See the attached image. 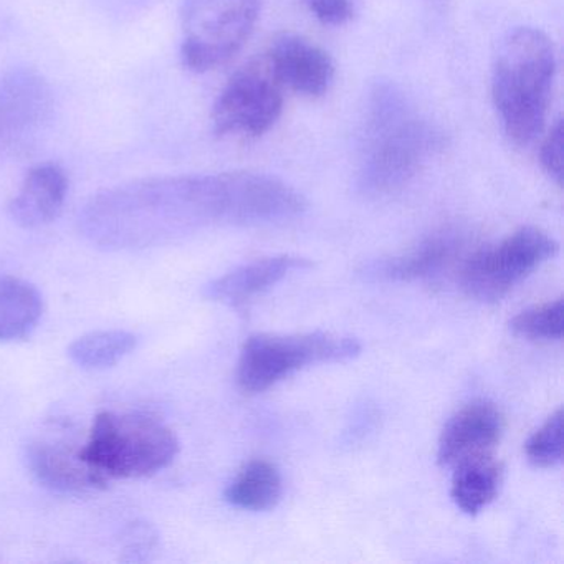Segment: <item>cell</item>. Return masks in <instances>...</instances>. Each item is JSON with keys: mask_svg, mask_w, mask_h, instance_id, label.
<instances>
[{"mask_svg": "<svg viewBox=\"0 0 564 564\" xmlns=\"http://www.w3.org/2000/svg\"><path fill=\"white\" fill-rule=\"evenodd\" d=\"M503 467L494 455H478L455 465L452 477L451 497L464 513H480L497 498L500 490Z\"/></svg>", "mask_w": 564, "mask_h": 564, "instance_id": "cell-16", "label": "cell"}, {"mask_svg": "<svg viewBox=\"0 0 564 564\" xmlns=\"http://www.w3.org/2000/svg\"><path fill=\"white\" fill-rule=\"evenodd\" d=\"M137 348V336L121 329L95 332L72 343L68 355L85 369H105L120 362Z\"/></svg>", "mask_w": 564, "mask_h": 564, "instance_id": "cell-19", "label": "cell"}, {"mask_svg": "<svg viewBox=\"0 0 564 564\" xmlns=\"http://www.w3.org/2000/svg\"><path fill=\"white\" fill-rule=\"evenodd\" d=\"M308 259L296 256L263 257L214 280L204 289L206 299L242 308L293 272L312 269Z\"/></svg>", "mask_w": 564, "mask_h": 564, "instance_id": "cell-12", "label": "cell"}, {"mask_svg": "<svg viewBox=\"0 0 564 564\" xmlns=\"http://www.w3.org/2000/svg\"><path fill=\"white\" fill-rule=\"evenodd\" d=\"M564 412L557 409L524 444L530 464L534 467L551 468L563 462Z\"/></svg>", "mask_w": 564, "mask_h": 564, "instance_id": "cell-21", "label": "cell"}, {"mask_svg": "<svg viewBox=\"0 0 564 564\" xmlns=\"http://www.w3.org/2000/svg\"><path fill=\"white\" fill-rule=\"evenodd\" d=\"M464 236L457 230H441L417 247L369 267L368 275L386 282H414L432 279L452 265L464 250Z\"/></svg>", "mask_w": 564, "mask_h": 564, "instance_id": "cell-13", "label": "cell"}, {"mask_svg": "<svg viewBox=\"0 0 564 564\" xmlns=\"http://www.w3.org/2000/svg\"><path fill=\"white\" fill-rule=\"evenodd\" d=\"M437 144L431 124L391 85H379L369 101L362 134L361 187L369 194L401 189Z\"/></svg>", "mask_w": 564, "mask_h": 564, "instance_id": "cell-3", "label": "cell"}, {"mask_svg": "<svg viewBox=\"0 0 564 564\" xmlns=\"http://www.w3.org/2000/svg\"><path fill=\"white\" fill-rule=\"evenodd\" d=\"M28 462L41 484L61 494H90L108 484L84 460L82 445L75 444L67 429H52L34 438L28 447Z\"/></svg>", "mask_w": 564, "mask_h": 564, "instance_id": "cell-9", "label": "cell"}, {"mask_svg": "<svg viewBox=\"0 0 564 564\" xmlns=\"http://www.w3.org/2000/svg\"><path fill=\"white\" fill-rule=\"evenodd\" d=\"M283 110V87L267 57L250 62L232 75L213 110L220 137H262Z\"/></svg>", "mask_w": 564, "mask_h": 564, "instance_id": "cell-8", "label": "cell"}, {"mask_svg": "<svg viewBox=\"0 0 564 564\" xmlns=\"http://www.w3.org/2000/svg\"><path fill=\"white\" fill-rule=\"evenodd\" d=\"M68 193V177L57 164L29 171L21 189L9 203V216L18 226L39 229L57 219Z\"/></svg>", "mask_w": 564, "mask_h": 564, "instance_id": "cell-14", "label": "cell"}, {"mask_svg": "<svg viewBox=\"0 0 564 564\" xmlns=\"http://www.w3.org/2000/svg\"><path fill=\"white\" fill-rule=\"evenodd\" d=\"M359 352L358 339L332 333L250 336L240 352L237 382L242 391L259 394L308 366L349 361Z\"/></svg>", "mask_w": 564, "mask_h": 564, "instance_id": "cell-5", "label": "cell"}, {"mask_svg": "<svg viewBox=\"0 0 564 564\" xmlns=\"http://www.w3.org/2000/svg\"><path fill=\"white\" fill-rule=\"evenodd\" d=\"M267 61L282 87L305 97H322L335 78V65L329 55L299 35L275 39Z\"/></svg>", "mask_w": 564, "mask_h": 564, "instance_id": "cell-11", "label": "cell"}, {"mask_svg": "<svg viewBox=\"0 0 564 564\" xmlns=\"http://www.w3.org/2000/svg\"><path fill=\"white\" fill-rule=\"evenodd\" d=\"M260 0H186L181 12V61L204 74L230 61L246 44L259 19Z\"/></svg>", "mask_w": 564, "mask_h": 564, "instance_id": "cell-6", "label": "cell"}, {"mask_svg": "<svg viewBox=\"0 0 564 564\" xmlns=\"http://www.w3.org/2000/svg\"><path fill=\"white\" fill-rule=\"evenodd\" d=\"M42 310V296L34 285L0 275V341H15L31 335Z\"/></svg>", "mask_w": 564, "mask_h": 564, "instance_id": "cell-17", "label": "cell"}, {"mask_svg": "<svg viewBox=\"0 0 564 564\" xmlns=\"http://www.w3.org/2000/svg\"><path fill=\"white\" fill-rule=\"evenodd\" d=\"M305 207L299 191L263 174L151 177L91 197L80 229L105 249H141L210 224L286 223Z\"/></svg>", "mask_w": 564, "mask_h": 564, "instance_id": "cell-1", "label": "cell"}, {"mask_svg": "<svg viewBox=\"0 0 564 564\" xmlns=\"http://www.w3.org/2000/svg\"><path fill=\"white\" fill-rule=\"evenodd\" d=\"M510 329L521 338L560 341L564 333L563 299L523 310L511 318Z\"/></svg>", "mask_w": 564, "mask_h": 564, "instance_id": "cell-20", "label": "cell"}, {"mask_svg": "<svg viewBox=\"0 0 564 564\" xmlns=\"http://www.w3.org/2000/svg\"><path fill=\"white\" fill-rule=\"evenodd\" d=\"M564 130L563 121L554 124L546 141L541 148V164L544 171L556 181L557 186L563 184Z\"/></svg>", "mask_w": 564, "mask_h": 564, "instance_id": "cell-22", "label": "cell"}, {"mask_svg": "<svg viewBox=\"0 0 564 564\" xmlns=\"http://www.w3.org/2000/svg\"><path fill=\"white\" fill-rule=\"evenodd\" d=\"M306 8L326 25H343L355 15L352 0H305Z\"/></svg>", "mask_w": 564, "mask_h": 564, "instance_id": "cell-23", "label": "cell"}, {"mask_svg": "<svg viewBox=\"0 0 564 564\" xmlns=\"http://www.w3.org/2000/svg\"><path fill=\"white\" fill-rule=\"evenodd\" d=\"M556 240L536 227H523L497 246L477 250L462 265L460 283L471 299L498 302L557 253Z\"/></svg>", "mask_w": 564, "mask_h": 564, "instance_id": "cell-7", "label": "cell"}, {"mask_svg": "<svg viewBox=\"0 0 564 564\" xmlns=\"http://www.w3.org/2000/svg\"><path fill=\"white\" fill-rule=\"evenodd\" d=\"M51 110V87L37 72L18 68L0 80V127L6 130H34L47 120Z\"/></svg>", "mask_w": 564, "mask_h": 564, "instance_id": "cell-15", "label": "cell"}, {"mask_svg": "<svg viewBox=\"0 0 564 564\" xmlns=\"http://www.w3.org/2000/svg\"><path fill=\"white\" fill-rule=\"evenodd\" d=\"M503 414L497 405L488 401L465 405L442 431L438 438V464L455 467L467 458L491 454L503 435Z\"/></svg>", "mask_w": 564, "mask_h": 564, "instance_id": "cell-10", "label": "cell"}, {"mask_svg": "<svg viewBox=\"0 0 564 564\" xmlns=\"http://www.w3.org/2000/svg\"><path fill=\"white\" fill-rule=\"evenodd\" d=\"M283 481L279 468L269 460H252L227 487L226 500L249 511H265L282 497Z\"/></svg>", "mask_w": 564, "mask_h": 564, "instance_id": "cell-18", "label": "cell"}, {"mask_svg": "<svg viewBox=\"0 0 564 564\" xmlns=\"http://www.w3.org/2000/svg\"><path fill=\"white\" fill-rule=\"evenodd\" d=\"M554 75V45L543 32L521 28L501 41L491 95L508 138L518 147L533 143L543 131Z\"/></svg>", "mask_w": 564, "mask_h": 564, "instance_id": "cell-2", "label": "cell"}, {"mask_svg": "<svg viewBox=\"0 0 564 564\" xmlns=\"http://www.w3.org/2000/svg\"><path fill=\"white\" fill-rule=\"evenodd\" d=\"M177 452L176 435L158 419L101 412L82 447V457L110 480L158 474L173 464Z\"/></svg>", "mask_w": 564, "mask_h": 564, "instance_id": "cell-4", "label": "cell"}]
</instances>
